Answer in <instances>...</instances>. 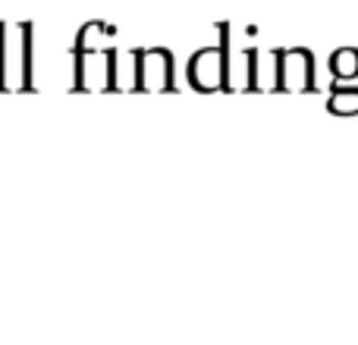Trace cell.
I'll use <instances>...</instances> for the list:
<instances>
[{
    "label": "cell",
    "instance_id": "obj_5",
    "mask_svg": "<svg viewBox=\"0 0 358 345\" xmlns=\"http://www.w3.org/2000/svg\"><path fill=\"white\" fill-rule=\"evenodd\" d=\"M277 60V91H308L315 88V57L308 47H280Z\"/></svg>",
    "mask_w": 358,
    "mask_h": 345
},
{
    "label": "cell",
    "instance_id": "obj_3",
    "mask_svg": "<svg viewBox=\"0 0 358 345\" xmlns=\"http://www.w3.org/2000/svg\"><path fill=\"white\" fill-rule=\"evenodd\" d=\"M220 44H210L192 54L185 75H189V85L201 94H214V91H233V82H229V25L220 22Z\"/></svg>",
    "mask_w": 358,
    "mask_h": 345
},
{
    "label": "cell",
    "instance_id": "obj_1",
    "mask_svg": "<svg viewBox=\"0 0 358 345\" xmlns=\"http://www.w3.org/2000/svg\"><path fill=\"white\" fill-rule=\"evenodd\" d=\"M104 35H113V25L92 19L79 29L73 44V66L76 91H120V47L101 44Z\"/></svg>",
    "mask_w": 358,
    "mask_h": 345
},
{
    "label": "cell",
    "instance_id": "obj_7",
    "mask_svg": "<svg viewBox=\"0 0 358 345\" xmlns=\"http://www.w3.org/2000/svg\"><path fill=\"white\" fill-rule=\"evenodd\" d=\"M327 107L334 113L352 117V113H358V88H334V98L327 101Z\"/></svg>",
    "mask_w": 358,
    "mask_h": 345
},
{
    "label": "cell",
    "instance_id": "obj_4",
    "mask_svg": "<svg viewBox=\"0 0 358 345\" xmlns=\"http://www.w3.org/2000/svg\"><path fill=\"white\" fill-rule=\"evenodd\" d=\"M132 60V91H176V60L170 47H136L129 50Z\"/></svg>",
    "mask_w": 358,
    "mask_h": 345
},
{
    "label": "cell",
    "instance_id": "obj_2",
    "mask_svg": "<svg viewBox=\"0 0 358 345\" xmlns=\"http://www.w3.org/2000/svg\"><path fill=\"white\" fill-rule=\"evenodd\" d=\"M31 35H35V25L29 19H16V22L0 19V94H22L35 88L31 82V73H35Z\"/></svg>",
    "mask_w": 358,
    "mask_h": 345
},
{
    "label": "cell",
    "instance_id": "obj_6",
    "mask_svg": "<svg viewBox=\"0 0 358 345\" xmlns=\"http://www.w3.org/2000/svg\"><path fill=\"white\" fill-rule=\"evenodd\" d=\"M330 73L334 79H358V47H340L334 57H330Z\"/></svg>",
    "mask_w": 358,
    "mask_h": 345
}]
</instances>
